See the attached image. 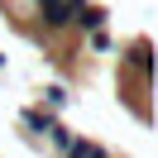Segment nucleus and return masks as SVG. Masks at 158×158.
<instances>
[{
	"instance_id": "2",
	"label": "nucleus",
	"mask_w": 158,
	"mask_h": 158,
	"mask_svg": "<svg viewBox=\"0 0 158 158\" xmlns=\"http://www.w3.org/2000/svg\"><path fill=\"white\" fill-rule=\"evenodd\" d=\"M72 24H81V29L101 34V24H106V10H101V5H81V10L72 15Z\"/></svg>"
},
{
	"instance_id": "1",
	"label": "nucleus",
	"mask_w": 158,
	"mask_h": 158,
	"mask_svg": "<svg viewBox=\"0 0 158 158\" xmlns=\"http://www.w3.org/2000/svg\"><path fill=\"white\" fill-rule=\"evenodd\" d=\"M81 5H86V0H43V24H48V29H67Z\"/></svg>"
},
{
	"instance_id": "3",
	"label": "nucleus",
	"mask_w": 158,
	"mask_h": 158,
	"mask_svg": "<svg viewBox=\"0 0 158 158\" xmlns=\"http://www.w3.org/2000/svg\"><path fill=\"white\" fill-rule=\"evenodd\" d=\"M125 58H129V62H134V67H139V77H144V81H148V72H153V53H148V43H144V39H139V43H134V48H129V53H125Z\"/></svg>"
},
{
	"instance_id": "4",
	"label": "nucleus",
	"mask_w": 158,
	"mask_h": 158,
	"mask_svg": "<svg viewBox=\"0 0 158 158\" xmlns=\"http://www.w3.org/2000/svg\"><path fill=\"white\" fill-rule=\"evenodd\" d=\"M67 158H106V148H101V144H91V139H72Z\"/></svg>"
},
{
	"instance_id": "5",
	"label": "nucleus",
	"mask_w": 158,
	"mask_h": 158,
	"mask_svg": "<svg viewBox=\"0 0 158 158\" xmlns=\"http://www.w3.org/2000/svg\"><path fill=\"white\" fill-rule=\"evenodd\" d=\"M24 125H29V129H39V134H48V129L58 125V120H53L48 110H24Z\"/></svg>"
},
{
	"instance_id": "6",
	"label": "nucleus",
	"mask_w": 158,
	"mask_h": 158,
	"mask_svg": "<svg viewBox=\"0 0 158 158\" xmlns=\"http://www.w3.org/2000/svg\"><path fill=\"white\" fill-rule=\"evenodd\" d=\"M39 5H43V0H39Z\"/></svg>"
}]
</instances>
